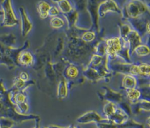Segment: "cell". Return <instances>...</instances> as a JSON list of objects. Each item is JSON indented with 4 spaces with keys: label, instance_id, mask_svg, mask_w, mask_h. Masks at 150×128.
I'll return each instance as SVG.
<instances>
[{
    "label": "cell",
    "instance_id": "1",
    "mask_svg": "<svg viewBox=\"0 0 150 128\" xmlns=\"http://www.w3.org/2000/svg\"><path fill=\"white\" fill-rule=\"evenodd\" d=\"M10 88L6 89L0 98V118H5L12 120L15 124L21 123L29 120H36L39 116L34 115H23L19 113L15 106L10 100Z\"/></svg>",
    "mask_w": 150,
    "mask_h": 128
},
{
    "label": "cell",
    "instance_id": "2",
    "mask_svg": "<svg viewBox=\"0 0 150 128\" xmlns=\"http://www.w3.org/2000/svg\"><path fill=\"white\" fill-rule=\"evenodd\" d=\"M146 4L140 1H129L121 11L124 16L128 19H137L149 9Z\"/></svg>",
    "mask_w": 150,
    "mask_h": 128
},
{
    "label": "cell",
    "instance_id": "3",
    "mask_svg": "<svg viewBox=\"0 0 150 128\" xmlns=\"http://www.w3.org/2000/svg\"><path fill=\"white\" fill-rule=\"evenodd\" d=\"M1 6L3 12V20L1 26L12 27L18 25V20L13 12L11 1L5 0L2 1Z\"/></svg>",
    "mask_w": 150,
    "mask_h": 128
},
{
    "label": "cell",
    "instance_id": "4",
    "mask_svg": "<svg viewBox=\"0 0 150 128\" xmlns=\"http://www.w3.org/2000/svg\"><path fill=\"white\" fill-rule=\"evenodd\" d=\"M105 44L107 57L111 60H113L118 56L122 49V44L120 37H113L108 39Z\"/></svg>",
    "mask_w": 150,
    "mask_h": 128
},
{
    "label": "cell",
    "instance_id": "5",
    "mask_svg": "<svg viewBox=\"0 0 150 128\" xmlns=\"http://www.w3.org/2000/svg\"><path fill=\"white\" fill-rule=\"evenodd\" d=\"M107 120L106 119L103 118L97 112L94 110L88 111L76 119V122L80 124H87L94 122L96 123H100Z\"/></svg>",
    "mask_w": 150,
    "mask_h": 128
},
{
    "label": "cell",
    "instance_id": "6",
    "mask_svg": "<svg viewBox=\"0 0 150 128\" xmlns=\"http://www.w3.org/2000/svg\"><path fill=\"white\" fill-rule=\"evenodd\" d=\"M97 13L103 18L108 12H115L118 13H121V11L115 1H105L101 2L98 7Z\"/></svg>",
    "mask_w": 150,
    "mask_h": 128
},
{
    "label": "cell",
    "instance_id": "7",
    "mask_svg": "<svg viewBox=\"0 0 150 128\" xmlns=\"http://www.w3.org/2000/svg\"><path fill=\"white\" fill-rule=\"evenodd\" d=\"M19 11L21 20V34L23 37H25L31 30L32 24L26 14L24 7L22 6H20Z\"/></svg>",
    "mask_w": 150,
    "mask_h": 128
},
{
    "label": "cell",
    "instance_id": "8",
    "mask_svg": "<svg viewBox=\"0 0 150 128\" xmlns=\"http://www.w3.org/2000/svg\"><path fill=\"white\" fill-rule=\"evenodd\" d=\"M126 40L128 43L129 51L131 52V53H133L135 48L141 43V37L135 30H131L127 37Z\"/></svg>",
    "mask_w": 150,
    "mask_h": 128
},
{
    "label": "cell",
    "instance_id": "9",
    "mask_svg": "<svg viewBox=\"0 0 150 128\" xmlns=\"http://www.w3.org/2000/svg\"><path fill=\"white\" fill-rule=\"evenodd\" d=\"M105 92L103 95V98L107 100L108 102H111L115 104H119L122 102V95L117 92H115L108 88H105Z\"/></svg>",
    "mask_w": 150,
    "mask_h": 128
},
{
    "label": "cell",
    "instance_id": "10",
    "mask_svg": "<svg viewBox=\"0 0 150 128\" xmlns=\"http://www.w3.org/2000/svg\"><path fill=\"white\" fill-rule=\"evenodd\" d=\"M33 56L31 53L23 50L21 52L18 58V63L20 65L25 67L32 66L33 65Z\"/></svg>",
    "mask_w": 150,
    "mask_h": 128
},
{
    "label": "cell",
    "instance_id": "11",
    "mask_svg": "<svg viewBox=\"0 0 150 128\" xmlns=\"http://www.w3.org/2000/svg\"><path fill=\"white\" fill-rule=\"evenodd\" d=\"M122 85L126 90L136 88L137 86V78L131 74H125L122 79Z\"/></svg>",
    "mask_w": 150,
    "mask_h": 128
},
{
    "label": "cell",
    "instance_id": "12",
    "mask_svg": "<svg viewBox=\"0 0 150 128\" xmlns=\"http://www.w3.org/2000/svg\"><path fill=\"white\" fill-rule=\"evenodd\" d=\"M34 84L33 80H29L28 81H23L21 80L18 76L15 77L13 80V87L14 89L19 91H26V88L30 85Z\"/></svg>",
    "mask_w": 150,
    "mask_h": 128
},
{
    "label": "cell",
    "instance_id": "13",
    "mask_svg": "<svg viewBox=\"0 0 150 128\" xmlns=\"http://www.w3.org/2000/svg\"><path fill=\"white\" fill-rule=\"evenodd\" d=\"M16 43V37L12 33L0 35V45L4 47H13Z\"/></svg>",
    "mask_w": 150,
    "mask_h": 128
},
{
    "label": "cell",
    "instance_id": "14",
    "mask_svg": "<svg viewBox=\"0 0 150 128\" xmlns=\"http://www.w3.org/2000/svg\"><path fill=\"white\" fill-rule=\"evenodd\" d=\"M126 96L132 104L137 103L141 98V93L139 89L133 88L126 90Z\"/></svg>",
    "mask_w": 150,
    "mask_h": 128
},
{
    "label": "cell",
    "instance_id": "15",
    "mask_svg": "<svg viewBox=\"0 0 150 128\" xmlns=\"http://www.w3.org/2000/svg\"><path fill=\"white\" fill-rule=\"evenodd\" d=\"M50 5L46 1H39L37 4V11L39 16L42 19H46L48 16V12Z\"/></svg>",
    "mask_w": 150,
    "mask_h": 128
},
{
    "label": "cell",
    "instance_id": "16",
    "mask_svg": "<svg viewBox=\"0 0 150 128\" xmlns=\"http://www.w3.org/2000/svg\"><path fill=\"white\" fill-rule=\"evenodd\" d=\"M68 84L64 79L60 81L57 91V95L59 99L65 98L68 94Z\"/></svg>",
    "mask_w": 150,
    "mask_h": 128
},
{
    "label": "cell",
    "instance_id": "17",
    "mask_svg": "<svg viewBox=\"0 0 150 128\" xmlns=\"http://www.w3.org/2000/svg\"><path fill=\"white\" fill-rule=\"evenodd\" d=\"M118 105L111 103V102H107L105 104L103 108V113L106 117V119L107 120L109 117H110L112 115L115 111Z\"/></svg>",
    "mask_w": 150,
    "mask_h": 128
},
{
    "label": "cell",
    "instance_id": "18",
    "mask_svg": "<svg viewBox=\"0 0 150 128\" xmlns=\"http://www.w3.org/2000/svg\"><path fill=\"white\" fill-rule=\"evenodd\" d=\"M57 4L60 11L64 14H67L72 11V8L69 1H56Z\"/></svg>",
    "mask_w": 150,
    "mask_h": 128
},
{
    "label": "cell",
    "instance_id": "19",
    "mask_svg": "<svg viewBox=\"0 0 150 128\" xmlns=\"http://www.w3.org/2000/svg\"><path fill=\"white\" fill-rule=\"evenodd\" d=\"M0 64L6 65L9 70L13 69L16 67L13 61L8 56L2 53L0 57Z\"/></svg>",
    "mask_w": 150,
    "mask_h": 128
},
{
    "label": "cell",
    "instance_id": "20",
    "mask_svg": "<svg viewBox=\"0 0 150 128\" xmlns=\"http://www.w3.org/2000/svg\"><path fill=\"white\" fill-rule=\"evenodd\" d=\"M134 52H135L138 56H146L149 54V47L146 45L139 44L135 48L133 53Z\"/></svg>",
    "mask_w": 150,
    "mask_h": 128
},
{
    "label": "cell",
    "instance_id": "21",
    "mask_svg": "<svg viewBox=\"0 0 150 128\" xmlns=\"http://www.w3.org/2000/svg\"><path fill=\"white\" fill-rule=\"evenodd\" d=\"M79 70L74 65H69L66 70V77L73 79L78 76L79 74Z\"/></svg>",
    "mask_w": 150,
    "mask_h": 128
},
{
    "label": "cell",
    "instance_id": "22",
    "mask_svg": "<svg viewBox=\"0 0 150 128\" xmlns=\"http://www.w3.org/2000/svg\"><path fill=\"white\" fill-rule=\"evenodd\" d=\"M50 26L54 29H59L63 26L64 25V21L58 16L53 17L50 20Z\"/></svg>",
    "mask_w": 150,
    "mask_h": 128
},
{
    "label": "cell",
    "instance_id": "23",
    "mask_svg": "<svg viewBox=\"0 0 150 128\" xmlns=\"http://www.w3.org/2000/svg\"><path fill=\"white\" fill-rule=\"evenodd\" d=\"M139 75L149 77L150 74L149 65L146 63H141L138 65Z\"/></svg>",
    "mask_w": 150,
    "mask_h": 128
},
{
    "label": "cell",
    "instance_id": "24",
    "mask_svg": "<svg viewBox=\"0 0 150 128\" xmlns=\"http://www.w3.org/2000/svg\"><path fill=\"white\" fill-rule=\"evenodd\" d=\"M15 123L11 120L5 118H0V128H11Z\"/></svg>",
    "mask_w": 150,
    "mask_h": 128
},
{
    "label": "cell",
    "instance_id": "25",
    "mask_svg": "<svg viewBox=\"0 0 150 128\" xmlns=\"http://www.w3.org/2000/svg\"><path fill=\"white\" fill-rule=\"evenodd\" d=\"M96 37L95 33L93 32H87L83 33L81 36L82 40L85 42H91Z\"/></svg>",
    "mask_w": 150,
    "mask_h": 128
},
{
    "label": "cell",
    "instance_id": "26",
    "mask_svg": "<svg viewBox=\"0 0 150 128\" xmlns=\"http://www.w3.org/2000/svg\"><path fill=\"white\" fill-rule=\"evenodd\" d=\"M59 11L55 6H50L48 12V16L53 18V17L57 16L59 15Z\"/></svg>",
    "mask_w": 150,
    "mask_h": 128
},
{
    "label": "cell",
    "instance_id": "27",
    "mask_svg": "<svg viewBox=\"0 0 150 128\" xmlns=\"http://www.w3.org/2000/svg\"><path fill=\"white\" fill-rule=\"evenodd\" d=\"M18 77L22 81H28L29 79V74L25 71H22L21 72H20L19 75H18Z\"/></svg>",
    "mask_w": 150,
    "mask_h": 128
},
{
    "label": "cell",
    "instance_id": "28",
    "mask_svg": "<svg viewBox=\"0 0 150 128\" xmlns=\"http://www.w3.org/2000/svg\"><path fill=\"white\" fill-rule=\"evenodd\" d=\"M6 89H5L3 84V79H0V95H3L6 92Z\"/></svg>",
    "mask_w": 150,
    "mask_h": 128
},
{
    "label": "cell",
    "instance_id": "29",
    "mask_svg": "<svg viewBox=\"0 0 150 128\" xmlns=\"http://www.w3.org/2000/svg\"><path fill=\"white\" fill-rule=\"evenodd\" d=\"M42 128H66V127H61V126H58L55 125H50L47 127H43Z\"/></svg>",
    "mask_w": 150,
    "mask_h": 128
},
{
    "label": "cell",
    "instance_id": "30",
    "mask_svg": "<svg viewBox=\"0 0 150 128\" xmlns=\"http://www.w3.org/2000/svg\"><path fill=\"white\" fill-rule=\"evenodd\" d=\"M36 123H35V126L34 128H40L39 126V118H38L35 120Z\"/></svg>",
    "mask_w": 150,
    "mask_h": 128
},
{
    "label": "cell",
    "instance_id": "31",
    "mask_svg": "<svg viewBox=\"0 0 150 128\" xmlns=\"http://www.w3.org/2000/svg\"><path fill=\"white\" fill-rule=\"evenodd\" d=\"M66 128H78V127H76V126L71 125V126H68V127H66Z\"/></svg>",
    "mask_w": 150,
    "mask_h": 128
},
{
    "label": "cell",
    "instance_id": "32",
    "mask_svg": "<svg viewBox=\"0 0 150 128\" xmlns=\"http://www.w3.org/2000/svg\"><path fill=\"white\" fill-rule=\"evenodd\" d=\"M146 123H147V124H148V126H149V117H148V119H147V120H146Z\"/></svg>",
    "mask_w": 150,
    "mask_h": 128
},
{
    "label": "cell",
    "instance_id": "33",
    "mask_svg": "<svg viewBox=\"0 0 150 128\" xmlns=\"http://www.w3.org/2000/svg\"><path fill=\"white\" fill-rule=\"evenodd\" d=\"M3 16V12L1 9H0V16Z\"/></svg>",
    "mask_w": 150,
    "mask_h": 128
},
{
    "label": "cell",
    "instance_id": "34",
    "mask_svg": "<svg viewBox=\"0 0 150 128\" xmlns=\"http://www.w3.org/2000/svg\"><path fill=\"white\" fill-rule=\"evenodd\" d=\"M2 97V95H0V98Z\"/></svg>",
    "mask_w": 150,
    "mask_h": 128
},
{
    "label": "cell",
    "instance_id": "35",
    "mask_svg": "<svg viewBox=\"0 0 150 128\" xmlns=\"http://www.w3.org/2000/svg\"><path fill=\"white\" fill-rule=\"evenodd\" d=\"M1 51H0V57H1Z\"/></svg>",
    "mask_w": 150,
    "mask_h": 128
}]
</instances>
